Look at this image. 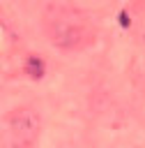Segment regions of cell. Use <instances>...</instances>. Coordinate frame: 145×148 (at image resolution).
<instances>
[{
	"label": "cell",
	"mask_w": 145,
	"mask_h": 148,
	"mask_svg": "<svg viewBox=\"0 0 145 148\" xmlns=\"http://www.w3.org/2000/svg\"><path fill=\"white\" fill-rule=\"evenodd\" d=\"M9 127H12V134H14L18 146H30L39 132V116L30 109H21L12 116Z\"/></svg>",
	"instance_id": "1"
},
{
	"label": "cell",
	"mask_w": 145,
	"mask_h": 148,
	"mask_svg": "<svg viewBox=\"0 0 145 148\" xmlns=\"http://www.w3.org/2000/svg\"><path fill=\"white\" fill-rule=\"evenodd\" d=\"M25 72H28L30 76L39 79V76L44 74V62H41L37 56H30V58H28V62H25Z\"/></svg>",
	"instance_id": "2"
}]
</instances>
